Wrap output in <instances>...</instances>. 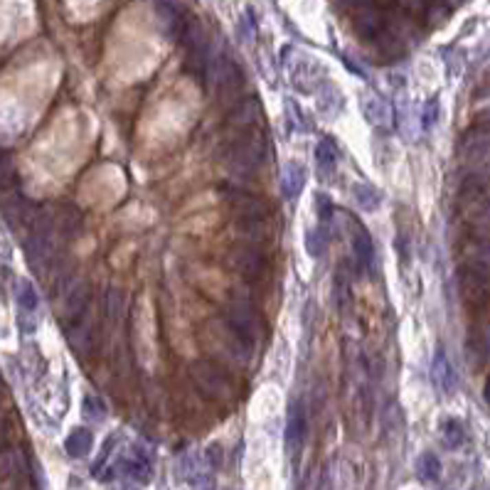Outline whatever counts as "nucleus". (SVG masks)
Returning a JSON list of instances; mask_svg holds the SVG:
<instances>
[{
	"instance_id": "b1692460",
	"label": "nucleus",
	"mask_w": 490,
	"mask_h": 490,
	"mask_svg": "<svg viewBox=\"0 0 490 490\" xmlns=\"http://www.w3.org/2000/svg\"><path fill=\"white\" fill-rule=\"evenodd\" d=\"M82 414H84V419L87 421H104L107 419V404L101 402L99 397H94V394H89V397H84V402H82Z\"/></svg>"
},
{
	"instance_id": "0eeeda50",
	"label": "nucleus",
	"mask_w": 490,
	"mask_h": 490,
	"mask_svg": "<svg viewBox=\"0 0 490 490\" xmlns=\"http://www.w3.org/2000/svg\"><path fill=\"white\" fill-rule=\"evenodd\" d=\"M227 202L234 210L236 219H266L269 217V205L261 200L254 192H247V190L239 188H230L225 192Z\"/></svg>"
},
{
	"instance_id": "9d476101",
	"label": "nucleus",
	"mask_w": 490,
	"mask_h": 490,
	"mask_svg": "<svg viewBox=\"0 0 490 490\" xmlns=\"http://www.w3.org/2000/svg\"><path fill=\"white\" fill-rule=\"evenodd\" d=\"M306 438V409L301 402H291L289 419H286V451L296 454Z\"/></svg>"
},
{
	"instance_id": "39448f33",
	"label": "nucleus",
	"mask_w": 490,
	"mask_h": 490,
	"mask_svg": "<svg viewBox=\"0 0 490 490\" xmlns=\"http://www.w3.org/2000/svg\"><path fill=\"white\" fill-rule=\"evenodd\" d=\"M227 264L247 281H259L266 271V256L259 247H234L227 256Z\"/></svg>"
},
{
	"instance_id": "6e6552de",
	"label": "nucleus",
	"mask_w": 490,
	"mask_h": 490,
	"mask_svg": "<svg viewBox=\"0 0 490 490\" xmlns=\"http://www.w3.org/2000/svg\"><path fill=\"white\" fill-rule=\"evenodd\" d=\"M259 121H261V104L254 96H247V99L236 101L234 107H232L230 116H227V126L236 131L254 129Z\"/></svg>"
},
{
	"instance_id": "f8f14e48",
	"label": "nucleus",
	"mask_w": 490,
	"mask_h": 490,
	"mask_svg": "<svg viewBox=\"0 0 490 490\" xmlns=\"http://www.w3.org/2000/svg\"><path fill=\"white\" fill-rule=\"evenodd\" d=\"M337 158H340V151H337V146L331 138H323V141L315 143V166H318V175L323 180H331L333 177Z\"/></svg>"
},
{
	"instance_id": "f257e3e1",
	"label": "nucleus",
	"mask_w": 490,
	"mask_h": 490,
	"mask_svg": "<svg viewBox=\"0 0 490 490\" xmlns=\"http://www.w3.org/2000/svg\"><path fill=\"white\" fill-rule=\"evenodd\" d=\"M266 155V143L259 133H244L227 151V170L234 177H254Z\"/></svg>"
},
{
	"instance_id": "393cba45",
	"label": "nucleus",
	"mask_w": 490,
	"mask_h": 490,
	"mask_svg": "<svg viewBox=\"0 0 490 490\" xmlns=\"http://www.w3.org/2000/svg\"><path fill=\"white\" fill-rule=\"evenodd\" d=\"M18 303H20V311H23V313H35L37 306H40V298H37L32 284H27V281H20V286H18Z\"/></svg>"
},
{
	"instance_id": "423d86ee",
	"label": "nucleus",
	"mask_w": 490,
	"mask_h": 490,
	"mask_svg": "<svg viewBox=\"0 0 490 490\" xmlns=\"http://www.w3.org/2000/svg\"><path fill=\"white\" fill-rule=\"evenodd\" d=\"M244 84L242 67L236 65L234 59L222 54L214 65V87H217V99L219 101H230L239 96V89Z\"/></svg>"
},
{
	"instance_id": "72a5a7b5",
	"label": "nucleus",
	"mask_w": 490,
	"mask_h": 490,
	"mask_svg": "<svg viewBox=\"0 0 490 490\" xmlns=\"http://www.w3.org/2000/svg\"><path fill=\"white\" fill-rule=\"evenodd\" d=\"M320 490H331V476L325 473L323 476V483H320Z\"/></svg>"
},
{
	"instance_id": "a211bd4d",
	"label": "nucleus",
	"mask_w": 490,
	"mask_h": 490,
	"mask_svg": "<svg viewBox=\"0 0 490 490\" xmlns=\"http://www.w3.org/2000/svg\"><path fill=\"white\" fill-rule=\"evenodd\" d=\"M303 185H306V172H303V168L298 166V163H289V166L284 168V172H281V188H284L286 200L298 195L303 190Z\"/></svg>"
},
{
	"instance_id": "a878e982",
	"label": "nucleus",
	"mask_w": 490,
	"mask_h": 490,
	"mask_svg": "<svg viewBox=\"0 0 490 490\" xmlns=\"http://www.w3.org/2000/svg\"><path fill=\"white\" fill-rule=\"evenodd\" d=\"M468 212H471L473 227H478V230H490V197L480 200L478 205H473Z\"/></svg>"
},
{
	"instance_id": "2eb2a0df",
	"label": "nucleus",
	"mask_w": 490,
	"mask_h": 490,
	"mask_svg": "<svg viewBox=\"0 0 490 490\" xmlns=\"http://www.w3.org/2000/svg\"><path fill=\"white\" fill-rule=\"evenodd\" d=\"M118 471H124V476H129V478H133L141 485L151 483V478H153L151 458H148L146 454H136V456H131V458H126V461L118 466Z\"/></svg>"
},
{
	"instance_id": "4468645a",
	"label": "nucleus",
	"mask_w": 490,
	"mask_h": 490,
	"mask_svg": "<svg viewBox=\"0 0 490 490\" xmlns=\"http://www.w3.org/2000/svg\"><path fill=\"white\" fill-rule=\"evenodd\" d=\"M485 190H488V183H485V177L483 175H468L466 180L461 183V188H458V202L461 205H466L468 210H471L473 205H478L480 200H485Z\"/></svg>"
},
{
	"instance_id": "aec40b11",
	"label": "nucleus",
	"mask_w": 490,
	"mask_h": 490,
	"mask_svg": "<svg viewBox=\"0 0 490 490\" xmlns=\"http://www.w3.org/2000/svg\"><path fill=\"white\" fill-rule=\"evenodd\" d=\"M353 200L357 202V207L365 210V212H375V210L379 207V202H382V195H379L372 185L355 183L353 185Z\"/></svg>"
},
{
	"instance_id": "7c9ffc66",
	"label": "nucleus",
	"mask_w": 490,
	"mask_h": 490,
	"mask_svg": "<svg viewBox=\"0 0 490 490\" xmlns=\"http://www.w3.org/2000/svg\"><path fill=\"white\" fill-rule=\"evenodd\" d=\"M315 207H318V210H315V212H318V219H323V222H328V219L333 217V210H335L333 202H331V197L323 195V192L315 195Z\"/></svg>"
},
{
	"instance_id": "bb28decb",
	"label": "nucleus",
	"mask_w": 490,
	"mask_h": 490,
	"mask_svg": "<svg viewBox=\"0 0 490 490\" xmlns=\"http://www.w3.org/2000/svg\"><path fill=\"white\" fill-rule=\"evenodd\" d=\"M306 247L308 252H311V256H320L325 252V247H328V232H325L323 227L311 230L306 236Z\"/></svg>"
},
{
	"instance_id": "f03ea898",
	"label": "nucleus",
	"mask_w": 490,
	"mask_h": 490,
	"mask_svg": "<svg viewBox=\"0 0 490 490\" xmlns=\"http://www.w3.org/2000/svg\"><path fill=\"white\" fill-rule=\"evenodd\" d=\"M190 379L195 382V387L214 402H227L234 394L232 379L227 375L225 367H219L212 360H195L190 365Z\"/></svg>"
},
{
	"instance_id": "5701e85b",
	"label": "nucleus",
	"mask_w": 490,
	"mask_h": 490,
	"mask_svg": "<svg viewBox=\"0 0 490 490\" xmlns=\"http://www.w3.org/2000/svg\"><path fill=\"white\" fill-rule=\"evenodd\" d=\"M441 441L446 449H458L463 441H466V429H463L461 421L456 419H446L441 424Z\"/></svg>"
},
{
	"instance_id": "20e7f679",
	"label": "nucleus",
	"mask_w": 490,
	"mask_h": 490,
	"mask_svg": "<svg viewBox=\"0 0 490 490\" xmlns=\"http://www.w3.org/2000/svg\"><path fill=\"white\" fill-rule=\"evenodd\" d=\"M456 284H458V293L468 306H485L490 301V274L461 266L456 274Z\"/></svg>"
},
{
	"instance_id": "f3484780",
	"label": "nucleus",
	"mask_w": 490,
	"mask_h": 490,
	"mask_svg": "<svg viewBox=\"0 0 490 490\" xmlns=\"http://www.w3.org/2000/svg\"><path fill=\"white\" fill-rule=\"evenodd\" d=\"M365 116L372 126H379V129H390L392 126V109L390 104L379 96H372V99L365 101Z\"/></svg>"
},
{
	"instance_id": "4be33fe9",
	"label": "nucleus",
	"mask_w": 490,
	"mask_h": 490,
	"mask_svg": "<svg viewBox=\"0 0 490 490\" xmlns=\"http://www.w3.org/2000/svg\"><path fill=\"white\" fill-rule=\"evenodd\" d=\"M471 355L473 360L480 362V365L490 362V325H485L483 331H478L471 337Z\"/></svg>"
},
{
	"instance_id": "9b49d317",
	"label": "nucleus",
	"mask_w": 490,
	"mask_h": 490,
	"mask_svg": "<svg viewBox=\"0 0 490 490\" xmlns=\"http://www.w3.org/2000/svg\"><path fill=\"white\" fill-rule=\"evenodd\" d=\"M353 252H355V264L365 269V271H372L375 269V244L372 236L367 234V230L355 222L353 225Z\"/></svg>"
},
{
	"instance_id": "c756f323",
	"label": "nucleus",
	"mask_w": 490,
	"mask_h": 490,
	"mask_svg": "<svg viewBox=\"0 0 490 490\" xmlns=\"http://www.w3.org/2000/svg\"><path fill=\"white\" fill-rule=\"evenodd\" d=\"M205 461L210 463V468H222V463H225V451H222V446L219 443H210L205 449Z\"/></svg>"
},
{
	"instance_id": "1a4fd4ad",
	"label": "nucleus",
	"mask_w": 490,
	"mask_h": 490,
	"mask_svg": "<svg viewBox=\"0 0 490 490\" xmlns=\"http://www.w3.org/2000/svg\"><path fill=\"white\" fill-rule=\"evenodd\" d=\"M461 266L490 274V236H478V239H471V242L463 244Z\"/></svg>"
},
{
	"instance_id": "2f4dec72",
	"label": "nucleus",
	"mask_w": 490,
	"mask_h": 490,
	"mask_svg": "<svg viewBox=\"0 0 490 490\" xmlns=\"http://www.w3.org/2000/svg\"><path fill=\"white\" fill-rule=\"evenodd\" d=\"M195 490H214V480L210 478V476L197 473L195 476Z\"/></svg>"
},
{
	"instance_id": "ddd939ff",
	"label": "nucleus",
	"mask_w": 490,
	"mask_h": 490,
	"mask_svg": "<svg viewBox=\"0 0 490 490\" xmlns=\"http://www.w3.org/2000/svg\"><path fill=\"white\" fill-rule=\"evenodd\" d=\"M432 379L441 392H454L456 390V377H454V367H451L449 357L443 350H436L434 355V362H432Z\"/></svg>"
},
{
	"instance_id": "473e14b6",
	"label": "nucleus",
	"mask_w": 490,
	"mask_h": 490,
	"mask_svg": "<svg viewBox=\"0 0 490 490\" xmlns=\"http://www.w3.org/2000/svg\"><path fill=\"white\" fill-rule=\"evenodd\" d=\"M483 397H485V402L490 404V377L485 379V387H483Z\"/></svg>"
},
{
	"instance_id": "7ed1b4c3",
	"label": "nucleus",
	"mask_w": 490,
	"mask_h": 490,
	"mask_svg": "<svg viewBox=\"0 0 490 490\" xmlns=\"http://www.w3.org/2000/svg\"><path fill=\"white\" fill-rule=\"evenodd\" d=\"M225 325L234 333L236 340H242L249 350H254L261 333V320L252 303L244 298H234L225 311Z\"/></svg>"
},
{
	"instance_id": "cd10ccee",
	"label": "nucleus",
	"mask_w": 490,
	"mask_h": 490,
	"mask_svg": "<svg viewBox=\"0 0 490 490\" xmlns=\"http://www.w3.org/2000/svg\"><path fill=\"white\" fill-rule=\"evenodd\" d=\"M107 313L109 318H121V313H124V291L121 289H111L107 296Z\"/></svg>"
},
{
	"instance_id": "dca6fc26",
	"label": "nucleus",
	"mask_w": 490,
	"mask_h": 490,
	"mask_svg": "<svg viewBox=\"0 0 490 490\" xmlns=\"http://www.w3.org/2000/svg\"><path fill=\"white\" fill-rule=\"evenodd\" d=\"M91 446H94V436H91V432L84 429V426L74 429L65 441V451L71 458H84V456L91 451Z\"/></svg>"
},
{
	"instance_id": "c85d7f7f",
	"label": "nucleus",
	"mask_w": 490,
	"mask_h": 490,
	"mask_svg": "<svg viewBox=\"0 0 490 490\" xmlns=\"http://www.w3.org/2000/svg\"><path fill=\"white\" fill-rule=\"evenodd\" d=\"M436 118H438V101L429 99L424 104V109H421V126H424V129H432V126L436 124Z\"/></svg>"
},
{
	"instance_id": "412c9836",
	"label": "nucleus",
	"mask_w": 490,
	"mask_h": 490,
	"mask_svg": "<svg viewBox=\"0 0 490 490\" xmlns=\"http://www.w3.org/2000/svg\"><path fill=\"white\" fill-rule=\"evenodd\" d=\"M416 476H419V480H424V483L438 480V476H441V461L436 458V454L426 451V454H421L419 458H416Z\"/></svg>"
},
{
	"instance_id": "6ab92c4d",
	"label": "nucleus",
	"mask_w": 490,
	"mask_h": 490,
	"mask_svg": "<svg viewBox=\"0 0 490 490\" xmlns=\"http://www.w3.org/2000/svg\"><path fill=\"white\" fill-rule=\"evenodd\" d=\"M89 298H91V291H89L87 284H77L71 289V293L67 296V315L71 320H79L82 313L87 311L89 306Z\"/></svg>"
}]
</instances>
